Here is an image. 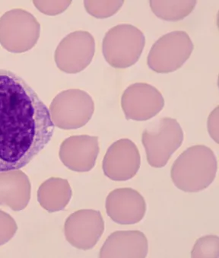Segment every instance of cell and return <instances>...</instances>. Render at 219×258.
I'll use <instances>...</instances> for the list:
<instances>
[{
    "mask_svg": "<svg viewBox=\"0 0 219 258\" xmlns=\"http://www.w3.org/2000/svg\"><path fill=\"white\" fill-rule=\"evenodd\" d=\"M50 110L13 72L0 70V173L28 165L50 143Z\"/></svg>",
    "mask_w": 219,
    "mask_h": 258,
    "instance_id": "6da1fadb",
    "label": "cell"
},
{
    "mask_svg": "<svg viewBox=\"0 0 219 258\" xmlns=\"http://www.w3.org/2000/svg\"><path fill=\"white\" fill-rule=\"evenodd\" d=\"M217 159L211 149L196 145L182 153L174 162L171 176L174 185L184 192L196 193L214 181Z\"/></svg>",
    "mask_w": 219,
    "mask_h": 258,
    "instance_id": "7a4b0ae2",
    "label": "cell"
},
{
    "mask_svg": "<svg viewBox=\"0 0 219 258\" xmlns=\"http://www.w3.org/2000/svg\"><path fill=\"white\" fill-rule=\"evenodd\" d=\"M145 44L144 34L129 24L114 27L106 33L102 52L106 61L116 69L134 65L141 56Z\"/></svg>",
    "mask_w": 219,
    "mask_h": 258,
    "instance_id": "3957f363",
    "label": "cell"
},
{
    "mask_svg": "<svg viewBox=\"0 0 219 258\" xmlns=\"http://www.w3.org/2000/svg\"><path fill=\"white\" fill-rule=\"evenodd\" d=\"M41 25L33 15L15 9L0 18V44L11 53L28 51L38 42Z\"/></svg>",
    "mask_w": 219,
    "mask_h": 258,
    "instance_id": "277c9868",
    "label": "cell"
},
{
    "mask_svg": "<svg viewBox=\"0 0 219 258\" xmlns=\"http://www.w3.org/2000/svg\"><path fill=\"white\" fill-rule=\"evenodd\" d=\"M184 141V132L175 119L164 117L152 129L144 130L141 142L149 164L163 168Z\"/></svg>",
    "mask_w": 219,
    "mask_h": 258,
    "instance_id": "5b68a950",
    "label": "cell"
},
{
    "mask_svg": "<svg viewBox=\"0 0 219 258\" xmlns=\"http://www.w3.org/2000/svg\"><path fill=\"white\" fill-rule=\"evenodd\" d=\"M95 103L92 97L80 89L60 92L52 101L50 115L54 126L73 130L85 126L92 118Z\"/></svg>",
    "mask_w": 219,
    "mask_h": 258,
    "instance_id": "8992f818",
    "label": "cell"
},
{
    "mask_svg": "<svg viewBox=\"0 0 219 258\" xmlns=\"http://www.w3.org/2000/svg\"><path fill=\"white\" fill-rule=\"evenodd\" d=\"M193 48L185 31L168 33L153 44L148 56L149 67L156 73H172L184 65Z\"/></svg>",
    "mask_w": 219,
    "mask_h": 258,
    "instance_id": "52a82bcc",
    "label": "cell"
},
{
    "mask_svg": "<svg viewBox=\"0 0 219 258\" xmlns=\"http://www.w3.org/2000/svg\"><path fill=\"white\" fill-rule=\"evenodd\" d=\"M95 52L93 36L88 31H75L65 36L59 43L55 52V62L61 71L75 74L92 62Z\"/></svg>",
    "mask_w": 219,
    "mask_h": 258,
    "instance_id": "ba28073f",
    "label": "cell"
},
{
    "mask_svg": "<svg viewBox=\"0 0 219 258\" xmlns=\"http://www.w3.org/2000/svg\"><path fill=\"white\" fill-rule=\"evenodd\" d=\"M165 106L162 93L147 83H135L123 92L121 107L127 120L144 121L157 115Z\"/></svg>",
    "mask_w": 219,
    "mask_h": 258,
    "instance_id": "9c48e42d",
    "label": "cell"
},
{
    "mask_svg": "<svg viewBox=\"0 0 219 258\" xmlns=\"http://www.w3.org/2000/svg\"><path fill=\"white\" fill-rule=\"evenodd\" d=\"M141 164L136 145L128 139L113 143L102 162L104 174L111 180L124 181L135 177Z\"/></svg>",
    "mask_w": 219,
    "mask_h": 258,
    "instance_id": "30bf717a",
    "label": "cell"
},
{
    "mask_svg": "<svg viewBox=\"0 0 219 258\" xmlns=\"http://www.w3.org/2000/svg\"><path fill=\"white\" fill-rule=\"evenodd\" d=\"M104 221L101 212L83 210L69 216L65 225L66 239L77 248H93L102 236Z\"/></svg>",
    "mask_w": 219,
    "mask_h": 258,
    "instance_id": "8fae6325",
    "label": "cell"
},
{
    "mask_svg": "<svg viewBox=\"0 0 219 258\" xmlns=\"http://www.w3.org/2000/svg\"><path fill=\"white\" fill-rule=\"evenodd\" d=\"M105 207L109 217L120 225L139 223L146 212L144 198L137 190L129 187L116 189L109 194Z\"/></svg>",
    "mask_w": 219,
    "mask_h": 258,
    "instance_id": "7c38bea8",
    "label": "cell"
},
{
    "mask_svg": "<svg viewBox=\"0 0 219 258\" xmlns=\"http://www.w3.org/2000/svg\"><path fill=\"white\" fill-rule=\"evenodd\" d=\"M99 152L98 137L74 136L66 139L61 145L59 158L69 169L87 172L95 166Z\"/></svg>",
    "mask_w": 219,
    "mask_h": 258,
    "instance_id": "4fadbf2b",
    "label": "cell"
},
{
    "mask_svg": "<svg viewBox=\"0 0 219 258\" xmlns=\"http://www.w3.org/2000/svg\"><path fill=\"white\" fill-rule=\"evenodd\" d=\"M148 251V239L142 232L117 231L107 237L100 257H145Z\"/></svg>",
    "mask_w": 219,
    "mask_h": 258,
    "instance_id": "5bb4252c",
    "label": "cell"
},
{
    "mask_svg": "<svg viewBox=\"0 0 219 258\" xmlns=\"http://www.w3.org/2000/svg\"><path fill=\"white\" fill-rule=\"evenodd\" d=\"M44 207L50 212L59 211L68 204L71 196L68 181L60 178H51L45 182Z\"/></svg>",
    "mask_w": 219,
    "mask_h": 258,
    "instance_id": "9a60e30c",
    "label": "cell"
},
{
    "mask_svg": "<svg viewBox=\"0 0 219 258\" xmlns=\"http://www.w3.org/2000/svg\"><path fill=\"white\" fill-rule=\"evenodd\" d=\"M150 4L158 17L165 21L177 22L191 13L196 1H150Z\"/></svg>",
    "mask_w": 219,
    "mask_h": 258,
    "instance_id": "2e32d148",
    "label": "cell"
},
{
    "mask_svg": "<svg viewBox=\"0 0 219 258\" xmlns=\"http://www.w3.org/2000/svg\"><path fill=\"white\" fill-rule=\"evenodd\" d=\"M124 1H85L86 11L94 17L105 19L117 13Z\"/></svg>",
    "mask_w": 219,
    "mask_h": 258,
    "instance_id": "e0dca14e",
    "label": "cell"
},
{
    "mask_svg": "<svg viewBox=\"0 0 219 258\" xmlns=\"http://www.w3.org/2000/svg\"><path fill=\"white\" fill-rule=\"evenodd\" d=\"M219 238L216 235H208L197 240L193 250L192 257H218Z\"/></svg>",
    "mask_w": 219,
    "mask_h": 258,
    "instance_id": "ac0fdd59",
    "label": "cell"
},
{
    "mask_svg": "<svg viewBox=\"0 0 219 258\" xmlns=\"http://www.w3.org/2000/svg\"><path fill=\"white\" fill-rule=\"evenodd\" d=\"M33 4L41 13L47 16H56L65 11L71 1H33Z\"/></svg>",
    "mask_w": 219,
    "mask_h": 258,
    "instance_id": "d6986e66",
    "label": "cell"
},
{
    "mask_svg": "<svg viewBox=\"0 0 219 258\" xmlns=\"http://www.w3.org/2000/svg\"><path fill=\"white\" fill-rule=\"evenodd\" d=\"M217 110L218 107H216L215 110L211 113V115L209 116L208 119V131H209L210 134H211V138L215 140L216 143H218L217 140Z\"/></svg>",
    "mask_w": 219,
    "mask_h": 258,
    "instance_id": "ffe728a7",
    "label": "cell"
}]
</instances>
